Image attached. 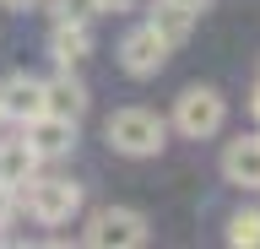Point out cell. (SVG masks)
I'll return each instance as SVG.
<instances>
[{
  "label": "cell",
  "instance_id": "cell-7",
  "mask_svg": "<svg viewBox=\"0 0 260 249\" xmlns=\"http://www.w3.org/2000/svg\"><path fill=\"white\" fill-rule=\"evenodd\" d=\"M22 135H27V147L38 152V157H65V152L76 147V125H71V119H54V114L27 119Z\"/></svg>",
  "mask_w": 260,
  "mask_h": 249
},
{
  "label": "cell",
  "instance_id": "cell-4",
  "mask_svg": "<svg viewBox=\"0 0 260 249\" xmlns=\"http://www.w3.org/2000/svg\"><path fill=\"white\" fill-rule=\"evenodd\" d=\"M81 238L92 249H136V244H146V217L130 211V206H109V211H98L87 222Z\"/></svg>",
  "mask_w": 260,
  "mask_h": 249
},
{
  "label": "cell",
  "instance_id": "cell-17",
  "mask_svg": "<svg viewBox=\"0 0 260 249\" xmlns=\"http://www.w3.org/2000/svg\"><path fill=\"white\" fill-rule=\"evenodd\" d=\"M141 0H103V11H136Z\"/></svg>",
  "mask_w": 260,
  "mask_h": 249
},
{
  "label": "cell",
  "instance_id": "cell-6",
  "mask_svg": "<svg viewBox=\"0 0 260 249\" xmlns=\"http://www.w3.org/2000/svg\"><path fill=\"white\" fill-rule=\"evenodd\" d=\"M44 114V82L27 76V70H16L0 82V119H16V125H27V119Z\"/></svg>",
  "mask_w": 260,
  "mask_h": 249
},
{
  "label": "cell",
  "instance_id": "cell-3",
  "mask_svg": "<svg viewBox=\"0 0 260 249\" xmlns=\"http://www.w3.org/2000/svg\"><path fill=\"white\" fill-rule=\"evenodd\" d=\"M22 206H27L44 228H60V222H71V217H76V206H81V184H71V179H38V173H32Z\"/></svg>",
  "mask_w": 260,
  "mask_h": 249
},
{
  "label": "cell",
  "instance_id": "cell-11",
  "mask_svg": "<svg viewBox=\"0 0 260 249\" xmlns=\"http://www.w3.org/2000/svg\"><path fill=\"white\" fill-rule=\"evenodd\" d=\"M49 54H54V65H60V70H76L81 60L92 54L87 27H81V22H60V27H54V38H49Z\"/></svg>",
  "mask_w": 260,
  "mask_h": 249
},
{
  "label": "cell",
  "instance_id": "cell-16",
  "mask_svg": "<svg viewBox=\"0 0 260 249\" xmlns=\"http://www.w3.org/2000/svg\"><path fill=\"white\" fill-rule=\"evenodd\" d=\"M168 6H179V11H190V17H201V11H206L211 0H168Z\"/></svg>",
  "mask_w": 260,
  "mask_h": 249
},
{
  "label": "cell",
  "instance_id": "cell-2",
  "mask_svg": "<svg viewBox=\"0 0 260 249\" xmlns=\"http://www.w3.org/2000/svg\"><path fill=\"white\" fill-rule=\"evenodd\" d=\"M228 119V103L217 87H190V92H179V109H174V125L179 135H190V141H206V135L222 130Z\"/></svg>",
  "mask_w": 260,
  "mask_h": 249
},
{
  "label": "cell",
  "instance_id": "cell-19",
  "mask_svg": "<svg viewBox=\"0 0 260 249\" xmlns=\"http://www.w3.org/2000/svg\"><path fill=\"white\" fill-rule=\"evenodd\" d=\"M249 103H255V114H260V87H255V98H249Z\"/></svg>",
  "mask_w": 260,
  "mask_h": 249
},
{
  "label": "cell",
  "instance_id": "cell-8",
  "mask_svg": "<svg viewBox=\"0 0 260 249\" xmlns=\"http://www.w3.org/2000/svg\"><path fill=\"white\" fill-rule=\"evenodd\" d=\"M222 173H228V184H239V190H260V135H239V141H228Z\"/></svg>",
  "mask_w": 260,
  "mask_h": 249
},
{
  "label": "cell",
  "instance_id": "cell-15",
  "mask_svg": "<svg viewBox=\"0 0 260 249\" xmlns=\"http://www.w3.org/2000/svg\"><path fill=\"white\" fill-rule=\"evenodd\" d=\"M11 211H16V190H11V184H0V228L11 222Z\"/></svg>",
  "mask_w": 260,
  "mask_h": 249
},
{
  "label": "cell",
  "instance_id": "cell-18",
  "mask_svg": "<svg viewBox=\"0 0 260 249\" xmlns=\"http://www.w3.org/2000/svg\"><path fill=\"white\" fill-rule=\"evenodd\" d=\"M0 6H11V11H27V6H32V0H0Z\"/></svg>",
  "mask_w": 260,
  "mask_h": 249
},
{
  "label": "cell",
  "instance_id": "cell-9",
  "mask_svg": "<svg viewBox=\"0 0 260 249\" xmlns=\"http://www.w3.org/2000/svg\"><path fill=\"white\" fill-rule=\"evenodd\" d=\"M44 114H54V119H71L76 125L81 114H87V87L71 76V70H60L54 82H44Z\"/></svg>",
  "mask_w": 260,
  "mask_h": 249
},
{
  "label": "cell",
  "instance_id": "cell-10",
  "mask_svg": "<svg viewBox=\"0 0 260 249\" xmlns=\"http://www.w3.org/2000/svg\"><path fill=\"white\" fill-rule=\"evenodd\" d=\"M32 173H38V152L27 147V135H16V141H0V184L22 190Z\"/></svg>",
  "mask_w": 260,
  "mask_h": 249
},
{
  "label": "cell",
  "instance_id": "cell-1",
  "mask_svg": "<svg viewBox=\"0 0 260 249\" xmlns=\"http://www.w3.org/2000/svg\"><path fill=\"white\" fill-rule=\"evenodd\" d=\"M103 135H109V147L125 152V157H157L162 141H168V125H162L152 109H119V114H109Z\"/></svg>",
  "mask_w": 260,
  "mask_h": 249
},
{
  "label": "cell",
  "instance_id": "cell-12",
  "mask_svg": "<svg viewBox=\"0 0 260 249\" xmlns=\"http://www.w3.org/2000/svg\"><path fill=\"white\" fill-rule=\"evenodd\" d=\"M146 27H152V33H157L162 44L174 49V44H184V38H190L195 17H190V11H179V6H168V0H162L157 11H152V22H146Z\"/></svg>",
  "mask_w": 260,
  "mask_h": 249
},
{
  "label": "cell",
  "instance_id": "cell-5",
  "mask_svg": "<svg viewBox=\"0 0 260 249\" xmlns=\"http://www.w3.org/2000/svg\"><path fill=\"white\" fill-rule=\"evenodd\" d=\"M119 65H125V76L146 82V76H157V70L168 65V44H162L152 27H136V33H125V44H119Z\"/></svg>",
  "mask_w": 260,
  "mask_h": 249
},
{
  "label": "cell",
  "instance_id": "cell-14",
  "mask_svg": "<svg viewBox=\"0 0 260 249\" xmlns=\"http://www.w3.org/2000/svg\"><path fill=\"white\" fill-rule=\"evenodd\" d=\"M98 11H103V0H54V17L60 22H81V27H87Z\"/></svg>",
  "mask_w": 260,
  "mask_h": 249
},
{
  "label": "cell",
  "instance_id": "cell-13",
  "mask_svg": "<svg viewBox=\"0 0 260 249\" xmlns=\"http://www.w3.org/2000/svg\"><path fill=\"white\" fill-rule=\"evenodd\" d=\"M228 244L260 249V211H239V217H233V222H228Z\"/></svg>",
  "mask_w": 260,
  "mask_h": 249
}]
</instances>
